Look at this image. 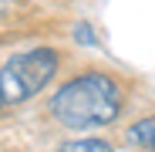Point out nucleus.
I'll return each instance as SVG.
<instances>
[{
	"mask_svg": "<svg viewBox=\"0 0 155 152\" xmlns=\"http://www.w3.org/2000/svg\"><path fill=\"white\" fill-rule=\"evenodd\" d=\"M125 142H128V145H135V149H155V115L135 122L132 129L125 132Z\"/></svg>",
	"mask_w": 155,
	"mask_h": 152,
	"instance_id": "7ed1b4c3",
	"label": "nucleus"
},
{
	"mask_svg": "<svg viewBox=\"0 0 155 152\" xmlns=\"http://www.w3.org/2000/svg\"><path fill=\"white\" fill-rule=\"evenodd\" d=\"M118 112H121V85L111 74H101V71L78 74L68 85H61L58 95L51 98L54 122L71 132L111 125L118 118Z\"/></svg>",
	"mask_w": 155,
	"mask_h": 152,
	"instance_id": "f257e3e1",
	"label": "nucleus"
},
{
	"mask_svg": "<svg viewBox=\"0 0 155 152\" xmlns=\"http://www.w3.org/2000/svg\"><path fill=\"white\" fill-rule=\"evenodd\" d=\"M64 149L68 152H101V149H111V142H105V139H74V142H64Z\"/></svg>",
	"mask_w": 155,
	"mask_h": 152,
	"instance_id": "20e7f679",
	"label": "nucleus"
},
{
	"mask_svg": "<svg viewBox=\"0 0 155 152\" xmlns=\"http://www.w3.org/2000/svg\"><path fill=\"white\" fill-rule=\"evenodd\" d=\"M74 37L81 41V44H98V41H94V31H91V24H78V27H74Z\"/></svg>",
	"mask_w": 155,
	"mask_h": 152,
	"instance_id": "39448f33",
	"label": "nucleus"
},
{
	"mask_svg": "<svg viewBox=\"0 0 155 152\" xmlns=\"http://www.w3.org/2000/svg\"><path fill=\"white\" fill-rule=\"evenodd\" d=\"M58 64H61V54L54 47H31L14 54L0 68V101L20 105V101L41 95V88L58 74Z\"/></svg>",
	"mask_w": 155,
	"mask_h": 152,
	"instance_id": "f03ea898",
	"label": "nucleus"
},
{
	"mask_svg": "<svg viewBox=\"0 0 155 152\" xmlns=\"http://www.w3.org/2000/svg\"><path fill=\"white\" fill-rule=\"evenodd\" d=\"M0 108H4V101H0Z\"/></svg>",
	"mask_w": 155,
	"mask_h": 152,
	"instance_id": "423d86ee",
	"label": "nucleus"
}]
</instances>
